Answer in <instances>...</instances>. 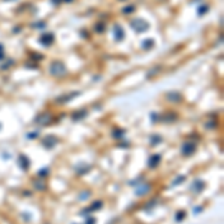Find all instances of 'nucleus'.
I'll list each match as a JSON object with an SVG mask.
<instances>
[{"mask_svg":"<svg viewBox=\"0 0 224 224\" xmlns=\"http://www.w3.org/2000/svg\"><path fill=\"white\" fill-rule=\"evenodd\" d=\"M193 151H194V146H193L191 144H187V145H184V148H182V152H184V154H187V155H188V154H191Z\"/></svg>","mask_w":224,"mask_h":224,"instance_id":"nucleus-1","label":"nucleus"},{"mask_svg":"<svg viewBox=\"0 0 224 224\" xmlns=\"http://www.w3.org/2000/svg\"><path fill=\"white\" fill-rule=\"evenodd\" d=\"M159 160H160V157H157V155H155V157H152V162H151L149 164H151V166H154V164H155L157 162H159Z\"/></svg>","mask_w":224,"mask_h":224,"instance_id":"nucleus-2","label":"nucleus"}]
</instances>
